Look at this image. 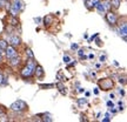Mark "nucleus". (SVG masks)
I'll list each match as a JSON object with an SVG mask.
<instances>
[{"label": "nucleus", "mask_w": 127, "mask_h": 122, "mask_svg": "<svg viewBox=\"0 0 127 122\" xmlns=\"http://www.w3.org/2000/svg\"><path fill=\"white\" fill-rule=\"evenodd\" d=\"M5 53H6V58L7 59H12L14 56H18L19 55L18 50L15 49V47H13L11 45H7V47L5 48Z\"/></svg>", "instance_id": "5"}, {"label": "nucleus", "mask_w": 127, "mask_h": 122, "mask_svg": "<svg viewBox=\"0 0 127 122\" xmlns=\"http://www.w3.org/2000/svg\"><path fill=\"white\" fill-rule=\"evenodd\" d=\"M98 86L100 87V89L101 91H111V89H113L114 87V82L112 79H101L98 81Z\"/></svg>", "instance_id": "3"}, {"label": "nucleus", "mask_w": 127, "mask_h": 122, "mask_svg": "<svg viewBox=\"0 0 127 122\" xmlns=\"http://www.w3.org/2000/svg\"><path fill=\"white\" fill-rule=\"evenodd\" d=\"M8 24L11 26H18L19 25V19L17 17H13V15H9L8 17Z\"/></svg>", "instance_id": "12"}, {"label": "nucleus", "mask_w": 127, "mask_h": 122, "mask_svg": "<svg viewBox=\"0 0 127 122\" xmlns=\"http://www.w3.org/2000/svg\"><path fill=\"white\" fill-rule=\"evenodd\" d=\"M119 93H120L121 95H125V92H124L123 89H120V91H119Z\"/></svg>", "instance_id": "30"}, {"label": "nucleus", "mask_w": 127, "mask_h": 122, "mask_svg": "<svg viewBox=\"0 0 127 122\" xmlns=\"http://www.w3.org/2000/svg\"><path fill=\"white\" fill-rule=\"evenodd\" d=\"M2 82H4V75L0 73V85H2Z\"/></svg>", "instance_id": "24"}, {"label": "nucleus", "mask_w": 127, "mask_h": 122, "mask_svg": "<svg viewBox=\"0 0 127 122\" xmlns=\"http://www.w3.org/2000/svg\"><path fill=\"white\" fill-rule=\"evenodd\" d=\"M34 74H35L36 79H42V77L45 76V71H44L42 66H40V65H36L35 68H34Z\"/></svg>", "instance_id": "7"}, {"label": "nucleus", "mask_w": 127, "mask_h": 122, "mask_svg": "<svg viewBox=\"0 0 127 122\" xmlns=\"http://www.w3.org/2000/svg\"><path fill=\"white\" fill-rule=\"evenodd\" d=\"M71 48H72V49H78V48H79V46H78L77 44H72Z\"/></svg>", "instance_id": "23"}, {"label": "nucleus", "mask_w": 127, "mask_h": 122, "mask_svg": "<svg viewBox=\"0 0 127 122\" xmlns=\"http://www.w3.org/2000/svg\"><path fill=\"white\" fill-rule=\"evenodd\" d=\"M2 52H4V49H1V48H0V54H2Z\"/></svg>", "instance_id": "32"}, {"label": "nucleus", "mask_w": 127, "mask_h": 122, "mask_svg": "<svg viewBox=\"0 0 127 122\" xmlns=\"http://www.w3.org/2000/svg\"><path fill=\"white\" fill-rule=\"evenodd\" d=\"M105 17H106V20H107V23L111 25V26H115L117 24H118V15L115 12H112V11H107L106 13H105Z\"/></svg>", "instance_id": "4"}, {"label": "nucleus", "mask_w": 127, "mask_h": 122, "mask_svg": "<svg viewBox=\"0 0 127 122\" xmlns=\"http://www.w3.org/2000/svg\"><path fill=\"white\" fill-rule=\"evenodd\" d=\"M9 109H11L12 112H18V113H21V112L27 110L28 106H27V103H26L25 101H23V100H18V101H15V102H13V103L11 104Z\"/></svg>", "instance_id": "2"}, {"label": "nucleus", "mask_w": 127, "mask_h": 122, "mask_svg": "<svg viewBox=\"0 0 127 122\" xmlns=\"http://www.w3.org/2000/svg\"><path fill=\"white\" fill-rule=\"evenodd\" d=\"M53 23H54V17L53 15L48 14V15H46L45 18H44V25L45 26H51Z\"/></svg>", "instance_id": "11"}, {"label": "nucleus", "mask_w": 127, "mask_h": 122, "mask_svg": "<svg viewBox=\"0 0 127 122\" xmlns=\"http://www.w3.org/2000/svg\"><path fill=\"white\" fill-rule=\"evenodd\" d=\"M36 66V62L34 59H30L27 61V63L21 69H20V76L23 77V79H30V77L33 76V74H34V68Z\"/></svg>", "instance_id": "1"}, {"label": "nucleus", "mask_w": 127, "mask_h": 122, "mask_svg": "<svg viewBox=\"0 0 127 122\" xmlns=\"http://www.w3.org/2000/svg\"><path fill=\"white\" fill-rule=\"evenodd\" d=\"M88 102H87V99H85V98H81V99H78V104L79 106H82V104H87Z\"/></svg>", "instance_id": "18"}, {"label": "nucleus", "mask_w": 127, "mask_h": 122, "mask_svg": "<svg viewBox=\"0 0 127 122\" xmlns=\"http://www.w3.org/2000/svg\"><path fill=\"white\" fill-rule=\"evenodd\" d=\"M105 60H106V56H105V55H101V56H100V62H104Z\"/></svg>", "instance_id": "26"}, {"label": "nucleus", "mask_w": 127, "mask_h": 122, "mask_svg": "<svg viewBox=\"0 0 127 122\" xmlns=\"http://www.w3.org/2000/svg\"><path fill=\"white\" fill-rule=\"evenodd\" d=\"M88 59H94V54H90L88 55Z\"/></svg>", "instance_id": "28"}, {"label": "nucleus", "mask_w": 127, "mask_h": 122, "mask_svg": "<svg viewBox=\"0 0 127 122\" xmlns=\"http://www.w3.org/2000/svg\"><path fill=\"white\" fill-rule=\"evenodd\" d=\"M5 1H11V0H5Z\"/></svg>", "instance_id": "33"}, {"label": "nucleus", "mask_w": 127, "mask_h": 122, "mask_svg": "<svg viewBox=\"0 0 127 122\" xmlns=\"http://www.w3.org/2000/svg\"><path fill=\"white\" fill-rule=\"evenodd\" d=\"M119 34L123 35V39L126 41V35H127V25H126V23H124L123 26H120V28H119Z\"/></svg>", "instance_id": "10"}, {"label": "nucleus", "mask_w": 127, "mask_h": 122, "mask_svg": "<svg viewBox=\"0 0 127 122\" xmlns=\"http://www.w3.org/2000/svg\"><path fill=\"white\" fill-rule=\"evenodd\" d=\"M34 20H35V23H40V21H41V20H40V19H39V18H35V19H34Z\"/></svg>", "instance_id": "31"}, {"label": "nucleus", "mask_w": 127, "mask_h": 122, "mask_svg": "<svg viewBox=\"0 0 127 122\" xmlns=\"http://www.w3.org/2000/svg\"><path fill=\"white\" fill-rule=\"evenodd\" d=\"M25 53H26V55H27L30 59H34V54H33V52H32L31 48H26V49H25Z\"/></svg>", "instance_id": "16"}, {"label": "nucleus", "mask_w": 127, "mask_h": 122, "mask_svg": "<svg viewBox=\"0 0 127 122\" xmlns=\"http://www.w3.org/2000/svg\"><path fill=\"white\" fill-rule=\"evenodd\" d=\"M41 88H51V87H53V85H40Z\"/></svg>", "instance_id": "22"}, {"label": "nucleus", "mask_w": 127, "mask_h": 122, "mask_svg": "<svg viewBox=\"0 0 127 122\" xmlns=\"http://www.w3.org/2000/svg\"><path fill=\"white\" fill-rule=\"evenodd\" d=\"M7 45H8V44H7V41H6V40H2V39H0V48H1V49L5 50V48L7 47Z\"/></svg>", "instance_id": "17"}, {"label": "nucleus", "mask_w": 127, "mask_h": 122, "mask_svg": "<svg viewBox=\"0 0 127 122\" xmlns=\"http://www.w3.org/2000/svg\"><path fill=\"white\" fill-rule=\"evenodd\" d=\"M9 61V65L12 66V67H17V66H19L20 65V62H21V58L20 56H14V58H12V59H8Z\"/></svg>", "instance_id": "9"}, {"label": "nucleus", "mask_w": 127, "mask_h": 122, "mask_svg": "<svg viewBox=\"0 0 127 122\" xmlns=\"http://www.w3.org/2000/svg\"><path fill=\"white\" fill-rule=\"evenodd\" d=\"M107 106H108V107H112V108H113V107H114V103L112 102V101H108V102H107Z\"/></svg>", "instance_id": "25"}, {"label": "nucleus", "mask_w": 127, "mask_h": 122, "mask_svg": "<svg viewBox=\"0 0 127 122\" xmlns=\"http://www.w3.org/2000/svg\"><path fill=\"white\" fill-rule=\"evenodd\" d=\"M109 1H111V5L114 9H118L121 5V0H109Z\"/></svg>", "instance_id": "14"}, {"label": "nucleus", "mask_w": 127, "mask_h": 122, "mask_svg": "<svg viewBox=\"0 0 127 122\" xmlns=\"http://www.w3.org/2000/svg\"><path fill=\"white\" fill-rule=\"evenodd\" d=\"M94 94H95V95L99 94V91H98V88H95V89H94Z\"/></svg>", "instance_id": "29"}, {"label": "nucleus", "mask_w": 127, "mask_h": 122, "mask_svg": "<svg viewBox=\"0 0 127 122\" xmlns=\"http://www.w3.org/2000/svg\"><path fill=\"white\" fill-rule=\"evenodd\" d=\"M100 2L104 6V8L106 9V12L112 9V5H111V1H109V0H102V1H100Z\"/></svg>", "instance_id": "13"}, {"label": "nucleus", "mask_w": 127, "mask_h": 122, "mask_svg": "<svg viewBox=\"0 0 127 122\" xmlns=\"http://www.w3.org/2000/svg\"><path fill=\"white\" fill-rule=\"evenodd\" d=\"M5 4H6V1L5 0H0V9H2L5 7Z\"/></svg>", "instance_id": "21"}, {"label": "nucleus", "mask_w": 127, "mask_h": 122, "mask_svg": "<svg viewBox=\"0 0 127 122\" xmlns=\"http://www.w3.org/2000/svg\"><path fill=\"white\" fill-rule=\"evenodd\" d=\"M7 44L11 46H13V47H18V46H20V44H21V39H20V36H18L17 34H13V35L9 36Z\"/></svg>", "instance_id": "6"}, {"label": "nucleus", "mask_w": 127, "mask_h": 122, "mask_svg": "<svg viewBox=\"0 0 127 122\" xmlns=\"http://www.w3.org/2000/svg\"><path fill=\"white\" fill-rule=\"evenodd\" d=\"M57 77L59 79L60 81H66V77L63 75V72H59L58 74H57Z\"/></svg>", "instance_id": "19"}, {"label": "nucleus", "mask_w": 127, "mask_h": 122, "mask_svg": "<svg viewBox=\"0 0 127 122\" xmlns=\"http://www.w3.org/2000/svg\"><path fill=\"white\" fill-rule=\"evenodd\" d=\"M2 61H4V56H2V54H0V65L2 63Z\"/></svg>", "instance_id": "27"}, {"label": "nucleus", "mask_w": 127, "mask_h": 122, "mask_svg": "<svg viewBox=\"0 0 127 122\" xmlns=\"http://www.w3.org/2000/svg\"><path fill=\"white\" fill-rule=\"evenodd\" d=\"M100 2V0H85V6L88 11H92V9L95 8V6Z\"/></svg>", "instance_id": "8"}, {"label": "nucleus", "mask_w": 127, "mask_h": 122, "mask_svg": "<svg viewBox=\"0 0 127 122\" xmlns=\"http://www.w3.org/2000/svg\"><path fill=\"white\" fill-rule=\"evenodd\" d=\"M71 61H72L71 56H68V55H65V56H64V62L65 63H69Z\"/></svg>", "instance_id": "20"}, {"label": "nucleus", "mask_w": 127, "mask_h": 122, "mask_svg": "<svg viewBox=\"0 0 127 122\" xmlns=\"http://www.w3.org/2000/svg\"><path fill=\"white\" fill-rule=\"evenodd\" d=\"M95 9H96V11H98L100 14H105V13H106V9L104 8V6L101 5V2H99V4L95 6Z\"/></svg>", "instance_id": "15"}]
</instances>
